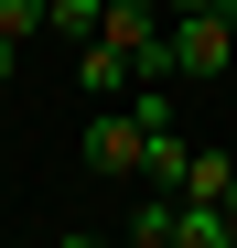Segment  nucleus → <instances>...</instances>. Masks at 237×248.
<instances>
[{
	"label": "nucleus",
	"mask_w": 237,
	"mask_h": 248,
	"mask_svg": "<svg viewBox=\"0 0 237 248\" xmlns=\"http://www.w3.org/2000/svg\"><path fill=\"white\" fill-rule=\"evenodd\" d=\"M65 248H97V237H65Z\"/></svg>",
	"instance_id": "9d476101"
},
{
	"label": "nucleus",
	"mask_w": 237,
	"mask_h": 248,
	"mask_svg": "<svg viewBox=\"0 0 237 248\" xmlns=\"http://www.w3.org/2000/svg\"><path fill=\"white\" fill-rule=\"evenodd\" d=\"M162 11H216V0H162Z\"/></svg>",
	"instance_id": "1a4fd4ad"
},
{
	"label": "nucleus",
	"mask_w": 237,
	"mask_h": 248,
	"mask_svg": "<svg viewBox=\"0 0 237 248\" xmlns=\"http://www.w3.org/2000/svg\"><path fill=\"white\" fill-rule=\"evenodd\" d=\"M226 216H237V184H226Z\"/></svg>",
	"instance_id": "9b49d317"
},
{
	"label": "nucleus",
	"mask_w": 237,
	"mask_h": 248,
	"mask_svg": "<svg viewBox=\"0 0 237 248\" xmlns=\"http://www.w3.org/2000/svg\"><path fill=\"white\" fill-rule=\"evenodd\" d=\"M162 248H237V216H226V205H194V194H173V227H162Z\"/></svg>",
	"instance_id": "7ed1b4c3"
},
{
	"label": "nucleus",
	"mask_w": 237,
	"mask_h": 248,
	"mask_svg": "<svg viewBox=\"0 0 237 248\" xmlns=\"http://www.w3.org/2000/svg\"><path fill=\"white\" fill-rule=\"evenodd\" d=\"M226 184H237V151H205V140H194V162H183V184H173V194H194V205H226Z\"/></svg>",
	"instance_id": "39448f33"
},
{
	"label": "nucleus",
	"mask_w": 237,
	"mask_h": 248,
	"mask_svg": "<svg viewBox=\"0 0 237 248\" xmlns=\"http://www.w3.org/2000/svg\"><path fill=\"white\" fill-rule=\"evenodd\" d=\"M97 11H108V0H54V32H65V44H87V32H97Z\"/></svg>",
	"instance_id": "0eeeda50"
},
{
	"label": "nucleus",
	"mask_w": 237,
	"mask_h": 248,
	"mask_svg": "<svg viewBox=\"0 0 237 248\" xmlns=\"http://www.w3.org/2000/svg\"><path fill=\"white\" fill-rule=\"evenodd\" d=\"M87 173H108V184L140 173V108H97L87 119Z\"/></svg>",
	"instance_id": "f03ea898"
},
{
	"label": "nucleus",
	"mask_w": 237,
	"mask_h": 248,
	"mask_svg": "<svg viewBox=\"0 0 237 248\" xmlns=\"http://www.w3.org/2000/svg\"><path fill=\"white\" fill-rule=\"evenodd\" d=\"M0 32L32 44V32H54V0H0Z\"/></svg>",
	"instance_id": "423d86ee"
},
{
	"label": "nucleus",
	"mask_w": 237,
	"mask_h": 248,
	"mask_svg": "<svg viewBox=\"0 0 237 248\" xmlns=\"http://www.w3.org/2000/svg\"><path fill=\"white\" fill-rule=\"evenodd\" d=\"M75 87H87V97H130V54L87 32V44H75Z\"/></svg>",
	"instance_id": "20e7f679"
},
{
	"label": "nucleus",
	"mask_w": 237,
	"mask_h": 248,
	"mask_svg": "<svg viewBox=\"0 0 237 248\" xmlns=\"http://www.w3.org/2000/svg\"><path fill=\"white\" fill-rule=\"evenodd\" d=\"M11 65H22V44H11V32H0V87H11Z\"/></svg>",
	"instance_id": "6e6552de"
},
{
	"label": "nucleus",
	"mask_w": 237,
	"mask_h": 248,
	"mask_svg": "<svg viewBox=\"0 0 237 248\" xmlns=\"http://www.w3.org/2000/svg\"><path fill=\"white\" fill-rule=\"evenodd\" d=\"M162 54H173V87H205V76H226V65H237V0H216V11H173Z\"/></svg>",
	"instance_id": "f257e3e1"
}]
</instances>
